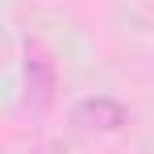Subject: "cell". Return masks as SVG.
I'll return each instance as SVG.
<instances>
[{
    "label": "cell",
    "mask_w": 154,
    "mask_h": 154,
    "mask_svg": "<svg viewBox=\"0 0 154 154\" xmlns=\"http://www.w3.org/2000/svg\"><path fill=\"white\" fill-rule=\"evenodd\" d=\"M129 121V108L117 96H88V100L75 104L71 112V125L83 133V137H108Z\"/></svg>",
    "instance_id": "6da1fadb"
},
{
    "label": "cell",
    "mask_w": 154,
    "mask_h": 154,
    "mask_svg": "<svg viewBox=\"0 0 154 154\" xmlns=\"http://www.w3.org/2000/svg\"><path fill=\"white\" fill-rule=\"evenodd\" d=\"M54 92H58L54 58L42 46H25V108L29 112H46L54 104Z\"/></svg>",
    "instance_id": "7a4b0ae2"
}]
</instances>
